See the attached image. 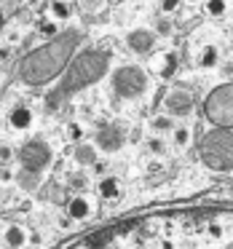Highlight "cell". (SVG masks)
<instances>
[{"label":"cell","mask_w":233,"mask_h":249,"mask_svg":"<svg viewBox=\"0 0 233 249\" xmlns=\"http://www.w3.org/2000/svg\"><path fill=\"white\" fill-rule=\"evenodd\" d=\"M179 6V0H161V11L163 14H174Z\"/></svg>","instance_id":"cell-27"},{"label":"cell","mask_w":233,"mask_h":249,"mask_svg":"<svg viewBox=\"0 0 233 249\" xmlns=\"http://www.w3.org/2000/svg\"><path fill=\"white\" fill-rule=\"evenodd\" d=\"M70 182H72V188H86L89 177H86V174H75V177H70Z\"/></svg>","instance_id":"cell-28"},{"label":"cell","mask_w":233,"mask_h":249,"mask_svg":"<svg viewBox=\"0 0 233 249\" xmlns=\"http://www.w3.org/2000/svg\"><path fill=\"white\" fill-rule=\"evenodd\" d=\"M97 193L102 196L105 201H113L121 196V179L118 177H102L97 185Z\"/></svg>","instance_id":"cell-15"},{"label":"cell","mask_w":233,"mask_h":249,"mask_svg":"<svg viewBox=\"0 0 233 249\" xmlns=\"http://www.w3.org/2000/svg\"><path fill=\"white\" fill-rule=\"evenodd\" d=\"M113 89L126 99L140 97L147 89V72L140 65H124L113 72Z\"/></svg>","instance_id":"cell-6"},{"label":"cell","mask_w":233,"mask_h":249,"mask_svg":"<svg viewBox=\"0 0 233 249\" xmlns=\"http://www.w3.org/2000/svg\"><path fill=\"white\" fill-rule=\"evenodd\" d=\"M17 179H19V185H22L24 190H35V188H38V174H35V172L22 169V172L17 174Z\"/></svg>","instance_id":"cell-20"},{"label":"cell","mask_w":233,"mask_h":249,"mask_svg":"<svg viewBox=\"0 0 233 249\" xmlns=\"http://www.w3.org/2000/svg\"><path fill=\"white\" fill-rule=\"evenodd\" d=\"M225 11H228L225 0H206V14L209 17H225Z\"/></svg>","instance_id":"cell-22"},{"label":"cell","mask_w":233,"mask_h":249,"mask_svg":"<svg viewBox=\"0 0 233 249\" xmlns=\"http://www.w3.org/2000/svg\"><path fill=\"white\" fill-rule=\"evenodd\" d=\"M51 17L59 19V22L70 19V6H67V3H62V0H54V3H51Z\"/></svg>","instance_id":"cell-21"},{"label":"cell","mask_w":233,"mask_h":249,"mask_svg":"<svg viewBox=\"0 0 233 249\" xmlns=\"http://www.w3.org/2000/svg\"><path fill=\"white\" fill-rule=\"evenodd\" d=\"M67 137H70L72 142H83V129H81V124H67Z\"/></svg>","instance_id":"cell-25"},{"label":"cell","mask_w":233,"mask_h":249,"mask_svg":"<svg viewBox=\"0 0 233 249\" xmlns=\"http://www.w3.org/2000/svg\"><path fill=\"white\" fill-rule=\"evenodd\" d=\"M40 241H43V236H40V233H30V244H40Z\"/></svg>","instance_id":"cell-32"},{"label":"cell","mask_w":233,"mask_h":249,"mask_svg":"<svg viewBox=\"0 0 233 249\" xmlns=\"http://www.w3.org/2000/svg\"><path fill=\"white\" fill-rule=\"evenodd\" d=\"M0 22H3V14H0Z\"/></svg>","instance_id":"cell-36"},{"label":"cell","mask_w":233,"mask_h":249,"mask_svg":"<svg viewBox=\"0 0 233 249\" xmlns=\"http://www.w3.org/2000/svg\"><path fill=\"white\" fill-rule=\"evenodd\" d=\"M158 33L166 35V33H169V24H166V22H161V24H158Z\"/></svg>","instance_id":"cell-33"},{"label":"cell","mask_w":233,"mask_h":249,"mask_svg":"<svg viewBox=\"0 0 233 249\" xmlns=\"http://www.w3.org/2000/svg\"><path fill=\"white\" fill-rule=\"evenodd\" d=\"M72 158H75V163H81V166H94V163L99 161V147L91 145V142H78L75 150H72Z\"/></svg>","instance_id":"cell-14"},{"label":"cell","mask_w":233,"mask_h":249,"mask_svg":"<svg viewBox=\"0 0 233 249\" xmlns=\"http://www.w3.org/2000/svg\"><path fill=\"white\" fill-rule=\"evenodd\" d=\"M150 129L156 131V134H166V131H174L177 126H174V121H172V115H156V118L150 121Z\"/></svg>","instance_id":"cell-18"},{"label":"cell","mask_w":233,"mask_h":249,"mask_svg":"<svg viewBox=\"0 0 233 249\" xmlns=\"http://www.w3.org/2000/svg\"><path fill=\"white\" fill-rule=\"evenodd\" d=\"M75 33H67L62 40L43 46V49L33 51L30 56H24L22 67H19V75L24 83H46L56 75V72L65 67V62L70 59L72 49H75Z\"/></svg>","instance_id":"cell-2"},{"label":"cell","mask_w":233,"mask_h":249,"mask_svg":"<svg viewBox=\"0 0 233 249\" xmlns=\"http://www.w3.org/2000/svg\"><path fill=\"white\" fill-rule=\"evenodd\" d=\"M38 30H40V35H43V38H56V35L62 33V27L56 22H43V24H38Z\"/></svg>","instance_id":"cell-23"},{"label":"cell","mask_w":233,"mask_h":249,"mask_svg":"<svg viewBox=\"0 0 233 249\" xmlns=\"http://www.w3.org/2000/svg\"><path fill=\"white\" fill-rule=\"evenodd\" d=\"M33 206H35V204H33V198H24L22 204H19V209H22V212H33Z\"/></svg>","instance_id":"cell-31"},{"label":"cell","mask_w":233,"mask_h":249,"mask_svg":"<svg viewBox=\"0 0 233 249\" xmlns=\"http://www.w3.org/2000/svg\"><path fill=\"white\" fill-rule=\"evenodd\" d=\"M27 241H30L27 228H22V225H8V228H3V244H6L8 249H22Z\"/></svg>","instance_id":"cell-13"},{"label":"cell","mask_w":233,"mask_h":249,"mask_svg":"<svg viewBox=\"0 0 233 249\" xmlns=\"http://www.w3.org/2000/svg\"><path fill=\"white\" fill-rule=\"evenodd\" d=\"M94 214V201L89 196H72L67 201V217L72 222H81V220H89Z\"/></svg>","instance_id":"cell-10"},{"label":"cell","mask_w":233,"mask_h":249,"mask_svg":"<svg viewBox=\"0 0 233 249\" xmlns=\"http://www.w3.org/2000/svg\"><path fill=\"white\" fill-rule=\"evenodd\" d=\"M19 163H22V169L35 172V174H38L40 169H46L51 163V147H49V142L30 140L27 145L19 150Z\"/></svg>","instance_id":"cell-7"},{"label":"cell","mask_w":233,"mask_h":249,"mask_svg":"<svg viewBox=\"0 0 233 249\" xmlns=\"http://www.w3.org/2000/svg\"><path fill=\"white\" fill-rule=\"evenodd\" d=\"M204 110H206V118H209L215 126H220V129L233 126V86L231 83L217 86L215 91L206 97Z\"/></svg>","instance_id":"cell-5"},{"label":"cell","mask_w":233,"mask_h":249,"mask_svg":"<svg viewBox=\"0 0 233 249\" xmlns=\"http://www.w3.org/2000/svg\"><path fill=\"white\" fill-rule=\"evenodd\" d=\"M126 43H129V49L134 54H150L153 46H156V35L150 30H134V33H129Z\"/></svg>","instance_id":"cell-11"},{"label":"cell","mask_w":233,"mask_h":249,"mask_svg":"<svg viewBox=\"0 0 233 249\" xmlns=\"http://www.w3.org/2000/svg\"><path fill=\"white\" fill-rule=\"evenodd\" d=\"M147 150H150L153 156H163V153H166V142H163L161 137H150V140H147Z\"/></svg>","instance_id":"cell-24"},{"label":"cell","mask_w":233,"mask_h":249,"mask_svg":"<svg viewBox=\"0 0 233 249\" xmlns=\"http://www.w3.org/2000/svg\"><path fill=\"white\" fill-rule=\"evenodd\" d=\"M8 124L17 131H27L30 126H33V110H30L27 105H14L11 113H8Z\"/></svg>","instance_id":"cell-12"},{"label":"cell","mask_w":233,"mask_h":249,"mask_svg":"<svg viewBox=\"0 0 233 249\" xmlns=\"http://www.w3.org/2000/svg\"><path fill=\"white\" fill-rule=\"evenodd\" d=\"M105 67H108L105 54H99V51H86V54L70 67L65 83L59 86V94H70V91H75V89H83L86 83L97 81V78L105 72Z\"/></svg>","instance_id":"cell-4"},{"label":"cell","mask_w":233,"mask_h":249,"mask_svg":"<svg viewBox=\"0 0 233 249\" xmlns=\"http://www.w3.org/2000/svg\"><path fill=\"white\" fill-rule=\"evenodd\" d=\"M67 249H233V209H172L126 217Z\"/></svg>","instance_id":"cell-1"},{"label":"cell","mask_w":233,"mask_h":249,"mask_svg":"<svg viewBox=\"0 0 233 249\" xmlns=\"http://www.w3.org/2000/svg\"><path fill=\"white\" fill-rule=\"evenodd\" d=\"M91 169H94V174H97V177H99V179H102V177H105V172H108V163H102V161H97V163H94V166H91Z\"/></svg>","instance_id":"cell-30"},{"label":"cell","mask_w":233,"mask_h":249,"mask_svg":"<svg viewBox=\"0 0 233 249\" xmlns=\"http://www.w3.org/2000/svg\"><path fill=\"white\" fill-rule=\"evenodd\" d=\"M163 107H166L169 115H190L193 113V94L182 86L172 89L163 99Z\"/></svg>","instance_id":"cell-8"},{"label":"cell","mask_w":233,"mask_h":249,"mask_svg":"<svg viewBox=\"0 0 233 249\" xmlns=\"http://www.w3.org/2000/svg\"><path fill=\"white\" fill-rule=\"evenodd\" d=\"M14 177H17V174H14L8 166H0V182H11Z\"/></svg>","instance_id":"cell-29"},{"label":"cell","mask_w":233,"mask_h":249,"mask_svg":"<svg viewBox=\"0 0 233 249\" xmlns=\"http://www.w3.org/2000/svg\"><path fill=\"white\" fill-rule=\"evenodd\" d=\"M217 59H220V54H217V46H204V49L196 54V65L204 67V70H212V67L217 65Z\"/></svg>","instance_id":"cell-16"},{"label":"cell","mask_w":233,"mask_h":249,"mask_svg":"<svg viewBox=\"0 0 233 249\" xmlns=\"http://www.w3.org/2000/svg\"><path fill=\"white\" fill-rule=\"evenodd\" d=\"M124 142H126V134H124V129H118V126H102V129L97 131V147L105 150V153L121 150Z\"/></svg>","instance_id":"cell-9"},{"label":"cell","mask_w":233,"mask_h":249,"mask_svg":"<svg viewBox=\"0 0 233 249\" xmlns=\"http://www.w3.org/2000/svg\"><path fill=\"white\" fill-rule=\"evenodd\" d=\"M150 65L156 67V70H161V72H166V75H172V72H174V67H177V56H174V54H169V51H163V54L153 56V59H150Z\"/></svg>","instance_id":"cell-17"},{"label":"cell","mask_w":233,"mask_h":249,"mask_svg":"<svg viewBox=\"0 0 233 249\" xmlns=\"http://www.w3.org/2000/svg\"><path fill=\"white\" fill-rule=\"evenodd\" d=\"M185 3H190V6H196V3H201V0H185Z\"/></svg>","instance_id":"cell-35"},{"label":"cell","mask_w":233,"mask_h":249,"mask_svg":"<svg viewBox=\"0 0 233 249\" xmlns=\"http://www.w3.org/2000/svg\"><path fill=\"white\" fill-rule=\"evenodd\" d=\"M102 3H105V0H81V11H86V14H97L99 8H102Z\"/></svg>","instance_id":"cell-26"},{"label":"cell","mask_w":233,"mask_h":249,"mask_svg":"<svg viewBox=\"0 0 233 249\" xmlns=\"http://www.w3.org/2000/svg\"><path fill=\"white\" fill-rule=\"evenodd\" d=\"M8 156H11V150H8V147H0V158H3V161H6Z\"/></svg>","instance_id":"cell-34"},{"label":"cell","mask_w":233,"mask_h":249,"mask_svg":"<svg viewBox=\"0 0 233 249\" xmlns=\"http://www.w3.org/2000/svg\"><path fill=\"white\" fill-rule=\"evenodd\" d=\"M172 142H174V147H188L190 145V129L188 126H177V129L172 131Z\"/></svg>","instance_id":"cell-19"},{"label":"cell","mask_w":233,"mask_h":249,"mask_svg":"<svg viewBox=\"0 0 233 249\" xmlns=\"http://www.w3.org/2000/svg\"><path fill=\"white\" fill-rule=\"evenodd\" d=\"M198 156L215 172H228L233 169V134L231 131H212L204 137V142L198 145Z\"/></svg>","instance_id":"cell-3"}]
</instances>
